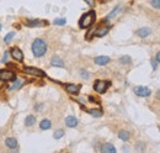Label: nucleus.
Here are the masks:
<instances>
[{
  "instance_id": "1",
  "label": "nucleus",
  "mask_w": 160,
  "mask_h": 153,
  "mask_svg": "<svg viewBox=\"0 0 160 153\" xmlns=\"http://www.w3.org/2000/svg\"><path fill=\"white\" fill-rule=\"evenodd\" d=\"M47 52V43L42 38H36L32 43V53L35 57H43Z\"/></svg>"
},
{
  "instance_id": "2",
  "label": "nucleus",
  "mask_w": 160,
  "mask_h": 153,
  "mask_svg": "<svg viewBox=\"0 0 160 153\" xmlns=\"http://www.w3.org/2000/svg\"><path fill=\"white\" fill-rule=\"evenodd\" d=\"M95 19H96V14H95V11H92V10L86 12V14H84L82 16V19H80V21H79L80 29H89L91 25L95 22Z\"/></svg>"
},
{
  "instance_id": "3",
  "label": "nucleus",
  "mask_w": 160,
  "mask_h": 153,
  "mask_svg": "<svg viewBox=\"0 0 160 153\" xmlns=\"http://www.w3.org/2000/svg\"><path fill=\"white\" fill-rule=\"evenodd\" d=\"M111 85V82H106V80H96L94 83V90L96 93H100V94H103L107 88Z\"/></svg>"
},
{
  "instance_id": "4",
  "label": "nucleus",
  "mask_w": 160,
  "mask_h": 153,
  "mask_svg": "<svg viewBox=\"0 0 160 153\" xmlns=\"http://www.w3.org/2000/svg\"><path fill=\"white\" fill-rule=\"evenodd\" d=\"M16 75L14 72L8 70V69H2L0 70V80H15Z\"/></svg>"
},
{
  "instance_id": "5",
  "label": "nucleus",
  "mask_w": 160,
  "mask_h": 153,
  "mask_svg": "<svg viewBox=\"0 0 160 153\" xmlns=\"http://www.w3.org/2000/svg\"><path fill=\"white\" fill-rule=\"evenodd\" d=\"M133 92L136 93V95L142 96V98H146V96H149L152 94V90L146 86H136L134 89H133Z\"/></svg>"
},
{
  "instance_id": "6",
  "label": "nucleus",
  "mask_w": 160,
  "mask_h": 153,
  "mask_svg": "<svg viewBox=\"0 0 160 153\" xmlns=\"http://www.w3.org/2000/svg\"><path fill=\"white\" fill-rule=\"evenodd\" d=\"M23 72L27 73V74H31V75H35V76H45L46 73L38 68H35V67H26L23 68Z\"/></svg>"
},
{
  "instance_id": "7",
  "label": "nucleus",
  "mask_w": 160,
  "mask_h": 153,
  "mask_svg": "<svg viewBox=\"0 0 160 153\" xmlns=\"http://www.w3.org/2000/svg\"><path fill=\"white\" fill-rule=\"evenodd\" d=\"M11 57L14 58L15 61H19V62H22L23 59V53H22V51L17 47H14V48H11Z\"/></svg>"
},
{
  "instance_id": "8",
  "label": "nucleus",
  "mask_w": 160,
  "mask_h": 153,
  "mask_svg": "<svg viewBox=\"0 0 160 153\" xmlns=\"http://www.w3.org/2000/svg\"><path fill=\"white\" fill-rule=\"evenodd\" d=\"M65 90H66V93H69V94L76 95V94H79L80 85H76V84H66L65 85Z\"/></svg>"
},
{
  "instance_id": "9",
  "label": "nucleus",
  "mask_w": 160,
  "mask_h": 153,
  "mask_svg": "<svg viewBox=\"0 0 160 153\" xmlns=\"http://www.w3.org/2000/svg\"><path fill=\"white\" fill-rule=\"evenodd\" d=\"M47 25V21H41V20H29L26 22V26L29 27H38V26H43Z\"/></svg>"
},
{
  "instance_id": "10",
  "label": "nucleus",
  "mask_w": 160,
  "mask_h": 153,
  "mask_svg": "<svg viewBox=\"0 0 160 153\" xmlns=\"http://www.w3.org/2000/svg\"><path fill=\"white\" fill-rule=\"evenodd\" d=\"M78 123H79V121L74 116H68V117L65 119V125L68 126V127H70V129H74V127H76Z\"/></svg>"
},
{
  "instance_id": "11",
  "label": "nucleus",
  "mask_w": 160,
  "mask_h": 153,
  "mask_svg": "<svg viewBox=\"0 0 160 153\" xmlns=\"http://www.w3.org/2000/svg\"><path fill=\"white\" fill-rule=\"evenodd\" d=\"M95 63L97 66H106L107 63H110V57L107 56H99L95 58Z\"/></svg>"
},
{
  "instance_id": "12",
  "label": "nucleus",
  "mask_w": 160,
  "mask_h": 153,
  "mask_svg": "<svg viewBox=\"0 0 160 153\" xmlns=\"http://www.w3.org/2000/svg\"><path fill=\"white\" fill-rule=\"evenodd\" d=\"M5 145H6L10 149H17V147H19V143H17V141H16V138H12V137L6 138Z\"/></svg>"
},
{
  "instance_id": "13",
  "label": "nucleus",
  "mask_w": 160,
  "mask_h": 153,
  "mask_svg": "<svg viewBox=\"0 0 160 153\" xmlns=\"http://www.w3.org/2000/svg\"><path fill=\"white\" fill-rule=\"evenodd\" d=\"M51 63H52V66H53V67H59V68H63V67H64V62H63V59H62L60 57H58V56L52 57Z\"/></svg>"
},
{
  "instance_id": "14",
  "label": "nucleus",
  "mask_w": 160,
  "mask_h": 153,
  "mask_svg": "<svg viewBox=\"0 0 160 153\" xmlns=\"http://www.w3.org/2000/svg\"><path fill=\"white\" fill-rule=\"evenodd\" d=\"M150 29H148V27H142V29H139V30H137V35L139 36V37H142V38H145V37H148L149 35H150Z\"/></svg>"
},
{
  "instance_id": "15",
  "label": "nucleus",
  "mask_w": 160,
  "mask_h": 153,
  "mask_svg": "<svg viewBox=\"0 0 160 153\" xmlns=\"http://www.w3.org/2000/svg\"><path fill=\"white\" fill-rule=\"evenodd\" d=\"M101 151L105 152V153H116V148L111 143H105L102 147H101Z\"/></svg>"
},
{
  "instance_id": "16",
  "label": "nucleus",
  "mask_w": 160,
  "mask_h": 153,
  "mask_svg": "<svg viewBox=\"0 0 160 153\" xmlns=\"http://www.w3.org/2000/svg\"><path fill=\"white\" fill-rule=\"evenodd\" d=\"M109 31H110V27H107V26H101V27H99V29L95 31V35H96L97 37H103Z\"/></svg>"
},
{
  "instance_id": "17",
  "label": "nucleus",
  "mask_w": 160,
  "mask_h": 153,
  "mask_svg": "<svg viewBox=\"0 0 160 153\" xmlns=\"http://www.w3.org/2000/svg\"><path fill=\"white\" fill-rule=\"evenodd\" d=\"M39 127H41V130H49L51 127H52L51 120H47V119L42 120L41 122H39Z\"/></svg>"
},
{
  "instance_id": "18",
  "label": "nucleus",
  "mask_w": 160,
  "mask_h": 153,
  "mask_svg": "<svg viewBox=\"0 0 160 153\" xmlns=\"http://www.w3.org/2000/svg\"><path fill=\"white\" fill-rule=\"evenodd\" d=\"M118 138L122 139V141H128L131 138V133L128 131H119L118 132Z\"/></svg>"
},
{
  "instance_id": "19",
  "label": "nucleus",
  "mask_w": 160,
  "mask_h": 153,
  "mask_svg": "<svg viewBox=\"0 0 160 153\" xmlns=\"http://www.w3.org/2000/svg\"><path fill=\"white\" fill-rule=\"evenodd\" d=\"M35 122H36V117L33 116V115H29V116L26 117V120H25V125L27 126V127L35 125Z\"/></svg>"
},
{
  "instance_id": "20",
  "label": "nucleus",
  "mask_w": 160,
  "mask_h": 153,
  "mask_svg": "<svg viewBox=\"0 0 160 153\" xmlns=\"http://www.w3.org/2000/svg\"><path fill=\"white\" fill-rule=\"evenodd\" d=\"M119 11H121V5H117V6H116V8H115V9H113V10L111 11V12H110V15H109L107 17H106V20H110V19L115 17V16H116V15L118 14Z\"/></svg>"
},
{
  "instance_id": "21",
  "label": "nucleus",
  "mask_w": 160,
  "mask_h": 153,
  "mask_svg": "<svg viewBox=\"0 0 160 153\" xmlns=\"http://www.w3.org/2000/svg\"><path fill=\"white\" fill-rule=\"evenodd\" d=\"M22 84H23V80H22V79H17V80H15V83L10 86V90H17L19 88L22 86Z\"/></svg>"
},
{
  "instance_id": "22",
  "label": "nucleus",
  "mask_w": 160,
  "mask_h": 153,
  "mask_svg": "<svg viewBox=\"0 0 160 153\" xmlns=\"http://www.w3.org/2000/svg\"><path fill=\"white\" fill-rule=\"evenodd\" d=\"M89 112H90V115H92L94 117H100V116H102V111H101L100 109H92V110H90Z\"/></svg>"
},
{
  "instance_id": "23",
  "label": "nucleus",
  "mask_w": 160,
  "mask_h": 153,
  "mask_svg": "<svg viewBox=\"0 0 160 153\" xmlns=\"http://www.w3.org/2000/svg\"><path fill=\"white\" fill-rule=\"evenodd\" d=\"M119 63H122V64H129L131 63V57L129 56H122L119 58Z\"/></svg>"
},
{
  "instance_id": "24",
  "label": "nucleus",
  "mask_w": 160,
  "mask_h": 153,
  "mask_svg": "<svg viewBox=\"0 0 160 153\" xmlns=\"http://www.w3.org/2000/svg\"><path fill=\"white\" fill-rule=\"evenodd\" d=\"M64 136V131L63 130H57L54 133H53V137H54L56 139H59V138H62Z\"/></svg>"
},
{
  "instance_id": "25",
  "label": "nucleus",
  "mask_w": 160,
  "mask_h": 153,
  "mask_svg": "<svg viewBox=\"0 0 160 153\" xmlns=\"http://www.w3.org/2000/svg\"><path fill=\"white\" fill-rule=\"evenodd\" d=\"M53 23H54V25H58V26H63V25L66 23V20H65V19H56L54 21H53Z\"/></svg>"
},
{
  "instance_id": "26",
  "label": "nucleus",
  "mask_w": 160,
  "mask_h": 153,
  "mask_svg": "<svg viewBox=\"0 0 160 153\" xmlns=\"http://www.w3.org/2000/svg\"><path fill=\"white\" fill-rule=\"evenodd\" d=\"M15 37V32H9L6 36H5V38H4V41L8 43V42H10L11 40H12V38H14Z\"/></svg>"
},
{
  "instance_id": "27",
  "label": "nucleus",
  "mask_w": 160,
  "mask_h": 153,
  "mask_svg": "<svg viewBox=\"0 0 160 153\" xmlns=\"http://www.w3.org/2000/svg\"><path fill=\"white\" fill-rule=\"evenodd\" d=\"M150 4L154 9H160V0H152Z\"/></svg>"
},
{
  "instance_id": "28",
  "label": "nucleus",
  "mask_w": 160,
  "mask_h": 153,
  "mask_svg": "<svg viewBox=\"0 0 160 153\" xmlns=\"http://www.w3.org/2000/svg\"><path fill=\"white\" fill-rule=\"evenodd\" d=\"M80 76H82L83 79H89L90 78V74L86 70H80Z\"/></svg>"
},
{
  "instance_id": "29",
  "label": "nucleus",
  "mask_w": 160,
  "mask_h": 153,
  "mask_svg": "<svg viewBox=\"0 0 160 153\" xmlns=\"http://www.w3.org/2000/svg\"><path fill=\"white\" fill-rule=\"evenodd\" d=\"M85 2H86V4L89 6H94L95 5V0H85Z\"/></svg>"
},
{
  "instance_id": "30",
  "label": "nucleus",
  "mask_w": 160,
  "mask_h": 153,
  "mask_svg": "<svg viewBox=\"0 0 160 153\" xmlns=\"http://www.w3.org/2000/svg\"><path fill=\"white\" fill-rule=\"evenodd\" d=\"M8 56H9V52H5V55H4L3 59H2V62H3V63H4V62H6V59H8Z\"/></svg>"
},
{
  "instance_id": "31",
  "label": "nucleus",
  "mask_w": 160,
  "mask_h": 153,
  "mask_svg": "<svg viewBox=\"0 0 160 153\" xmlns=\"http://www.w3.org/2000/svg\"><path fill=\"white\" fill-rule=\"evenodd\" d=\"M155 61H156L158 63H160V52L156 53V56H155Z\"/></svg>"
},
{
  "instance_id": "32",
  "label": "nucleus",
  "mask_w": 160,
  "mask_h": 153,
  "mask_svg": "<svg viewBox=\"0 0 160 153\" xmlns=\"http://www.w3.org/2000/svg\"><path fill=\"white\" fill-rule=\"evenodd\" d=\"M152 64H153V68L155 69V62H154V61H152Z\"/></svg>"
},
{
  "instance_id": "33",
  "label": "nucleus",
  "mask_w": 160,
  "mask_h": 153,
  "mask_svg": "<svg viewBox=\"0 0 160 153\" xmlns=\"http://www.w3.org/2000/svg\"><path fill=\"white\" fill-rule=\"evenodd\" d=\"M101 3H107V2H110V0H100Z\"/></svg>"
},
{
  "instance_id": "34",
  "label": "nucleus",
  "mask_w": 160,
  "mask_h": 153,
  "mask_svg": "<svg viewBox=\"0 0 160 153\" xmlns=\"http://www.w3.org/2000/svg\"><path fill=\"white\" fill-rule=\"evenodd\" d=\"M156 96H158V99L160 100V92H158V94H156Z\"/></svg>"
},
{
  "instance_id": "35",
  "label": "nucleus",
  "mask_w": 160,
  "mask_h": 153,
  "mask_svg": "<svg viewBox=\"0 0 160 153\" xmlns=\"http://www.w3.org/2000/svg\"><path fill=\"white\" fill-rule=\"evenodd\" d=\"M2 88H3V83H2V82H0V89H2Z\"/></svg>"
},
{
  "instance_id": "36",
  "label": "nucleus",
  "mask_w": 160,
  "mask_h": 153,
  "mask_svg": "<svg viewBox=\"0 0 160 153\" xmlns=\"http://www.w3.org/2000/svg\"><path fill=\"white\" fill-rule=\"evenodd\" d=\"M0 30H2V25H0Z\"/></svg>"
},
{
  "instance_id": "37",
  "label": "nucleus",
  "mask_w": 160,
  "mask_h": 153,
  "mask_svg": "<svg viewBox=\"0 0 160 153\" xmlns=\"http://www.w3.org/2000/svg\"><path fill=\"white\" fill-rule=\"evenodd\" d=\"M159 130H160V126H159Z\"/></svg>"
}]
</instances>
